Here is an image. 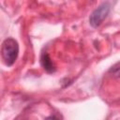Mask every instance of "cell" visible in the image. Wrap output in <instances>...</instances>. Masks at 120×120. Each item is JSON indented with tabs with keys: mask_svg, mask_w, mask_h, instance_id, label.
<instances>
[{
	"mask_svg": "<svg viewBox=\"0 0 120 120\" xmlns=\"http://www.w3.org/2000/svg\"><path fill=\"white\" fill-rule=\"evenodd\" d=\"M18 53H19L18 42L12 38H6L3 41L1 47V56L6 66L8 67L12 66L18 57Z\"/></svg>",
	"mask_w": 120,
	"mask_h": 120,
	"instance_id": "6da1fadb",
	"label": "cell"
},
{
	"mask_svg": "<svg viewBox=\"0 0 120 120\" xmlns=\"http://www.w3.org/2000/svg\"><path fill=\"white\" fill-rule=\"evenodd\" d=\"M110 72H111L113 76L120 78V63H119V64H117L116 66L112 67V68L110 69Z\"/></svg>",
	"mask_w": 120,
	"mask_h": 120,
	"instance_id": "277c9868",
	"label": "cell"
},
{
	"mask_svg": "<svg viewBox=\"0 0 120 120\" xmlns=\"http://www.w3.org/2000/svg\"><path fill=\"white\" fill-rule=\"evenodd\" d=\"M44 120H59L56 116H53V115H51V116H49V117H47L46 119H44Z\"/></svg>",
	"mask_w": 120,
	"mask_h": 120,
	"instance_id": "5b68a950",
	"label": "cell"
},
{
	"mask_svg": "<svg viewBox=\"0 0 120 120\" xmlns=\"http://www.w3.org/2000/svg\"><path fill=\"white\" fill-rule=\"evenodd\" d=\"M110 5L109 3H103L98 8H96L89 17V22L93 27L99 26L102 22L106 19L110 12Z\"/></svg>",
	"mask_w": 120,
	"mask_h": 120,
	"instance_id": "7a4b0ae2",
	"label": "cell"
},
{
	"mask_svg": "<svg viewBox=\"0 0 120 120\" xmlns=\"http://www.w3.org/2000/svg\"><path fill=\"white\" fill-rule=\"evenodd\" d=\"M41 65L48 72H52V71L55 70V68H54L51 58L49 57V55L47 53L42 54V56H41Z\"/></svg>",
	"mask_w": 120,
	"mask_h": 120,
	"instance_id": "3957f363",
	"label": "cell"
}]
</instances>
